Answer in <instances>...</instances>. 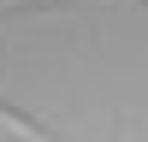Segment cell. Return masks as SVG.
I'll use <instances>...</instances> for the list:
<instances>
[{"instance_id": "obj_1", "label": "cell", "mask_w": 148, "mask_h": 142, "mask_svg": "<svg viewBox=\"0 0 148 142\" xmlns=\"http://www.w3.org/2000/svg\"><path fill=\"white\" fill-rule=\"evenodd\" d=\"M0 6H101V0H0Z\"/></svg>"}, {"instance_id": "obj_2", "label": "cell", "mask_w": 148, "mask_h": 142, "mask_svg": "<svg viewBox=\"0 0 148 142\" xmlns=\"http://www.w3.org/2000/svg\"><path fill=\"white\" fill-rule=\"evenodd\" d=\"M0 142H6V136H0Z\"/></svg>"}]
</instances>
